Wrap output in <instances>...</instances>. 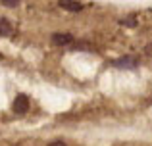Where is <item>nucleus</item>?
Segmentation results:
<instances>
[{
	"instance_id": "7",
	"label": "nucleus",
	"mask_w": 152,
	"mask_h": 146,
	"mask_svg": "<svg viewBox=\"0 0 152 146\" xmlns=\"http://www.w3.org/2000/svg\"><path fill=\"white\" fill-rule=\"evenodd\" d=\"M121 23H127V25H131V27H133L135 25V21H133V17H127V19H123V21Z\"/></svg>"
},
{
	"instance_id": "9",
	"label": "nucleus",
	"mask_w": 152,
	"mask_h": 146,
	"mask_svg": "<svg viewBox=\"0 0 152 146\" xmlns=\"http://www.w3.org/2000/svg\"><path fill=\"white\" fill-rule=\"evenodd\" d=\"M50 146H66V144H64V142H60V140H58V142H52Z\"/></svg>"
},
{
	"instance_id": "3",
	"label": "nucleus",
	"mask_w": 152,
	"mask_h": 146,
	"mask_svg": "<svg viewBox=\"0 0 152 146\" xmlns=\"http://www.w3.org/2000/svg\"><path fill=\"white\" fill-rule=\"evenodd\" d=\"M52 42L58 46H69V44H73V37L69 33H56V35H52Z\"/></svg>"
},
{
	"instance_id": "8",
	"label": "nucleus",
	"mask_w": 152,
	"mask_h": 146,
	"mask_svg": "<svg viewBox=\"0 0 152 146\" xmlns=\"http://www.w3.org/2000/svg\"><path fill=\"white\" fill-rule=\"evenodd\" d=\"M145 50H146V54H148V56L152 58V44H146V48H145Z\"/></svg>"
},
{
	"instance_id": "1",
	"label": "nucleus",
	"mask_w": 152,
	"mask_h": 146,
	"mask_svg": "<svg viewBox=\"0 0 152 146\" xmlns=\"http://www.w3.org/2000/svg\"><path fill=\"white\" fill-rule=\"evenodd\" d=\"M114 65L115 68H121V69H135L139 65V62H137V58H133V56H123V58H119V60H115Z\"/></svg>"
},
{
	"instance_id": "6",
	"label": "nucleus",
	"mask_w": 152,
	"mask_h": 146,
	"mask_svg": "<svg viewBox=\"0 0 152 146\" xmlns=\"http://www.w3.org/2000/svg\"><path fill=\"white\" fill-rule=\"evenodd\" d=\"M2 4L4 6H8V8H14V6H18V0H2Z\"/></svg>"
},
{
	"instance_id": "5",
	"label": "nucleus",
	"mask_w": 152,
	"mask_h": 146,
	"mask_svg": "<svg viewBox=\"0 0 152 146\" xmlns=\"http://www.w3.org/2000/svg\"><path fill=\"white\" fill-rule=\"evenodd\" d=\"M10 33H12L10 21H8V19H4V17H0V35H10Z\"/></svg>"
},
{
	"instance_id": "2",
	"label": "nucleus",
	"mask_w": 152,
	"mask_h": 146,
	"mask_svg": "<svg viewBox=\"0 0 152 146\" xmlns=\"http://www.w3.org/2000/svg\"><path fill=\"white\" fill-rule=\"evenodd\" d=\"M27 110H29V98L25 94H19L14 100V112L15 113H25Z\"/></svg>"
},
{
	"instance_id": "4",
	"label": "nucleus",
	"mask_w": 152,
	"mask_h": 146,
	"mask_svg": "<svg viewBox=\"0 0 152 146\" xmlns=\"http://www.w3.org/2000/svg\"><path fill=\"white\" fill-rule=\"evenodd\" d=\"M58 4L64 8V10H69V12H79L83 8L79 2H71V0H62V2H58Z\"/></svg>"
}]
</instances>
